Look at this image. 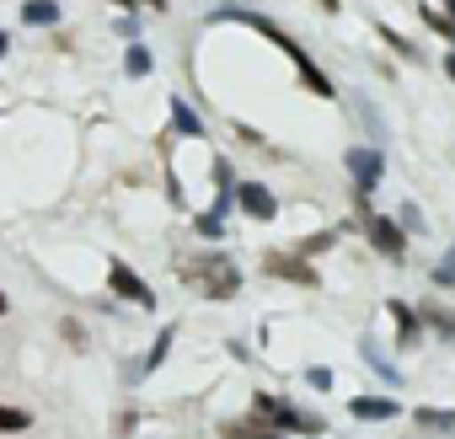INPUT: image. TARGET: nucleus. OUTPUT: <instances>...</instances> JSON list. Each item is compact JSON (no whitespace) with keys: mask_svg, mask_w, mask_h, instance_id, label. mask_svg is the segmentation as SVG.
Wrapping results in <instances>:
<instances>
[{"mask_svg":"<svg viewBox=\"0 0 455 439\" xmlns=\"http://www.w3.org/2000/svg\"><path fill=\"white\" fill-rule=\"evenodd\" d=\"M375 33H380V44H391V49H396L402 60H412V44H407V38H402L396 28H386V22H375Z\"/></svg>","mask_w":455,"mask_h":439,"instance_id":"nucleus-19","label":"nucleus"},{"mask_svg":"<svg viewBox=\"0 0 455 439\" xmlns=\"http://www.w3.org/2000/svg\"><path fill=\"white\" fill-rule=\"evenodd\" d=\"M332 242H338L332 231H316V236H306V242H300V252H295V258H316V252H327Z\"/></svg>","mask_w":455,"mask_h":439,"instance_id":"nucleus-20","label":"nucleus"},{"mask_svg":"<svg viewBox=\"0 0 455 439\" xmlns=\"http://www.w3.org/2000/svg\"><path fill=\"white\" fill-rule=\"evenodd\" d=\"M166 348H172V327H166V332H161V338L150 343V354H145V364H140V375H150V370H156V364L166 359Z\"/></svg>","mask_w":455,"mask_h":439,"instance_id":"nucleus-17","label":"nucleus"},{"mask_svg":"<svg viewBox=\"0 0 455 439\" xmlns=\"http://www.w3.org/2000/svg\"><path fill=\"white\" fill-rule=\"evenodd\" d=\"M28 423H33V418H28L22 407H0V434H22Z\"/></svg>","mask_w":455,"mask_h":439,"instance_id":"nucleus-18","label":"nucleus"},{"mask_svg":"<svg viewBox=\"0 0 455 439\" xmlns=\"http://www.w3.org/2000/svg\"><path fill=\"white\" fill-rule=\"evenodd\" d=\"M444 17H450V22H455V0H444Z\"/></svg>","mask_w":455,"mask_h":439,"instance_id":"nucleus-24","label":"nucleus"},{"mask_svg":"<svg viewBox=\"0 0 455 439\" xmlns=\"http://www.w3.org/2000/svg\"><path fill=\"white\" fill-rule=\"evenodd\" d=\"M434 284H444V290H455V247L439 258V268H434Z\"/></svg>","mask_w":455,"mask_h":439,"instance_id":"nucleus-21","label":"nucleus"},{"mask_svg":"<svg viewBox=\"0 0 455 439\" xmlns=\"http://www.w3.org/2000/svg\"><path fill=\"white\" fill-rule=\"evenodd\" d=\"M263 268H268L274 279H290V284H306V290H316V284H322V274H316L306 258H295V252H268V258H263Z\"/></svg>","mask_w":455,"mask_h":439,"instance_id":"nucleus-6","label":"nucleus"},{"mask_svg":"<svg viewBox=\"0 0 455 439\" xmlns=\"http://www.w3.org/2000/svg\"><path fill=\"white\" fill-rule=\"evenodd\" d=\"M343 161H348V172H354V204L370 209V193H375V182H380V172H386V156H380V150H348Z\"/></svg>","mask_w":455,"mask_h":439,"instance_id":"nucleus-4","label":"nucleus"},{"mask_svg":"<svg viewBox=\"0 0 455 439\" xmlns=\"http://www.w3.org/2000/svg\"><path fill=\"white\" fill-rule=\"evenodd\" d=\"M172 124H177V134H193V140L204 134V118H198L188 102H172Z\"/></svg>","mask_w":455,"mask_h":439,"instance_id":"nucleus-14","label":"nucleus"},{"mask_svg":"<svg viewBox=\"0 0 455 439\" xmlns=\"http://www.w3.org/2000/svg\"><path fill=\"white\" fill-rule=\"evenodd\" d=\"M108 284H113V290H118L124 300H134V306H145V311L156 306V295H150V290L140 284V274H134L129 263H113V268H108Z\"/></svg>","mask_w":455,"mask_h":439,"instance_id":"nucleus-8","label":"nucleus"},{"mask_svg":"<svg viewBox=\"0 0 455 439\" xmlns=\"http://www.w3.org/2000/svg\"><path fill=\"white\" fill-rule=\"evenodd\" d=\"M252 412L263 418V423H274L279 434H322V418H311V412H295V407H284L279 396H252Z\"/></svg>","mask_w":455,"mask_h":439,"instance_id":"nucleus-2","label":"nucleus"},{"mask_svg":"<svg viewBox=\"0 0 455 439\" xmlns=\"http://www.w3.org/2000/svg\"><path fill=\"white\" fill-rule=\"evenodd\" d=\"M418 17H423V22H428V28H434L439 38H450V44H455V22H450L444 12H434V6H428V0H423V6H418Z\"/></svg>","mask_w":455,"mask_h":439,"instance_id":"nucleus-15","label":"nucleus"},{"mask_svg":"<svg viewBox=\"0 0 455 439\" xmlns=\"http://www.w3.org/2000/svg\"><path fill=\"white\" fill-rule=\"evenodd\" d=\"M444 70H450V81H455V54H450V60H444Z\"/></svg>","mask_w":455,"mask_h":439,"instance_id":"nucleus-25","label":"nucleus"},{"mask_svg":"<svg viewBox=\"0 0 455 439\" xmlns=\"http://www.w3.org/2000/svg\"><path fill=\"white\" fill-rule=\"evenodd\" d=\"M0 54H6V33H0Z\"/></svg>","mask_w":455,"mask_h":439,"instance_id":"nucleus-26","label":"nucleus"},{"mask_svg":"<svg viewBox=\"0 0 455 439\" xmlns=\"http://www.w3.org/2000/svg\"><path fill=\"white\" fill-rule=\"evenodd\" d=\"M225 439H279V428H274V423H263V418L252 412V418L225 423Z\"/></svg>","mask_w":455,"mask_h":439,"instance_id":"nucleus-11","label":"nucleus"},{"mask_svg":"<svg viewBox=\"0 0 455 439\" xmlns=\"http://www.w3.org/2000/svg\"><path fill=\"white\" fill-rule=\"evenodd\" d=\"M129 76H150V49H129Z\"/></svg>","mask_w":455,"mask_h":439,"instance_id":"nucleus-22","label":"nucleus"},{"mask_svg":"<svg viewBox=\"0 0 455 439\" xmlns=\"http://www.w3.org/2000/svg\"><path fill=\"white\" fill-rule=\"evenodd\" d=\"M348 412H354V418H364V423H386V418H396L402 407H396L391 396H354V402H348Z\"/></svg>","mask_w":455,"mask_h":439,"instance_id":"nucleus-10","label":"nucleus"},{"mask_svg":"<svg viewBox=\"0 0 455 439\" xmlns=\"http://www.w3.org/2000/svg\"><path fill=\"white\" fill-rule=\"evenodd\" d=\"M198 236H220V214H198Z\"/></svg>","mask_w":455,"mask_h":439,"instance_id":"nucleus-23","label":"nucleus"},{"mask_svg":"<svg viewBox=\"0 0 455 439\" xmlns=\"http://www.w3.org/2000/svg\"><path fill=\"white\" fill-rule=\"evenodd\" d=\"M359 214H364V231H370V247H375L380 258L402 263V258H407V236H402V226H396V220H386V214H375V209H359Z\"/></svg>","mask_w":455,"mask_h":439,"instance_id":"nucleus-3","label":"nucleus"},{"mask_svg":"<svg viewBox=\"0 0 455 439\" xmlns=\"http://www.w3.org/2000/svg\"><path fill=\"white\" fill-rule=\"evenodd\" d=\"M0 316H6V295H0Z\"/></svg>","mask_w":455,"mask_h":439,"instance_id":"nucleus-28","label":"nucleus"},{"mask_svg":"<svg viewBox=\"0 0 455 439\" xmlns=\"http://www.w3.org/2000/svg\"><path fill=\"white\" fill-rule=\"evenodd\" d=\"M198 284H204V295H209V300H231V295L242 290V274H236V263L214 258V263H204V268H198Z\"/></svg>","mask_w":455,"mask_h":439,"instance_id":"nucleus-5","label":"nucleus"},{"mask_svg":"<svg viewBox=\"0 0 455 439\" xmlns=\"http://www.w3.org/2000/svg\"><path fill=\"white\" fill-rule=\"evenodd\" d=\"M418 322H428L434 332H444V338H455V316H450V311H439V306H423V311H418Z\"/></svg>","mask_w":455,"mask_h":439,"instance_id":"nucleus-16","label":"nucleus"},{"mask_svg":"<svg viewBox=\"0 0 455 439\" xmlns=\"http://www.w3.org/2000/svg\"><path fill=\"white\" fill-rule=\"evenodd\" d=\"M150 6H156V12H161V6H166V0H150Z\"/></svg>","mask_w":455,"mask_h":439,"instance_id":"nucleus-29","label":"nucleus"},{"mask_svg":"<svg viewBox=\"0 0 455 439\" xmlns=\"http://www.w3.org/2000/svg\"><path fill=\"white\" fill-rule=\"evenodd\" d=\"M236 204H242L247 220H258V226H268V220L279 214V198H274L263 182H242V188H236Z\"/></svg>","mask_w":455,"mask_h":439,"instance_id":"nucleus-7","label":"nucleus"},{"mask_svg":"<svg viewBox=\"0 0 455 439\" xmlns=\"http://www.w3.org/2000/svg\"><path fill=\"white\" fill-rule=\"evenodd\" d=\"M113 6H134V0H113Z\"/></svg>","mask_w":455,"mask_h":439,"instance_id":"nucleus-27","label":"nucleus"},{"mask_svg":"<svg viewBox=\"0 0 455 439\" xmlns=\"http://www.w3.org/2000/svg\"><path fill=\"white\" fill-rule=\"evenodd\" d=\"M412 418H418V428H428V434H450V428H455V412H450V407H412Z\"/></svg>","mask_w":455,"mask_h":439,"instance_id":"nucleus-12","label":"nucleus"},{"mask_svg":"<svg viewBox=\"0 0 455 439\" xmlns=\"http://www.w3.org/2000/svg\"><path fill=\"white\" fill-rule=\"evenodd\" d=\"M386 311L396 316V343H402V348H418V338H423L418 311H412V306H402V300H386Z\"/></svg>","mask_w":455,"mask_h":439,"instance_id":"nucleus-9","label":"nucleus"},{"mask_svg":"<svg viewBox=\"0 0 455 439\" xmlns=\"http://www.w3.org/2000/svg\"><path fill=\"white\" fill-rule=\"evenodd\" d=\"M22 22H33V28H54V22H60V6H54V0H28V6H22Z\"/></svg>","mask_w":455,"mask_h":439,"instance_id":"nucleus-13","label":"nucleus"},{"mask_svg":"<svg viewBox=\"0 0 455 439\" xmlns=\"http://www.w3.org/2000/svg\"><path fill=\"white\" fill-rule=\"evenodd\" d=\"M209 22H247V28H258L263 38H274V44H279V49H284L290 60H295V70H300V81H306V86H311L316 97H332V81H327V76H322V70L311 65V54H306V49H300L295 38H284V33H279V28L268 22V17H258V12H236V6H225V12H214Z\"/></svg>","mask_w":455,"mask_h":439,"instance_id":"nucleus-1","label":"nucleus"}]
</instances>
